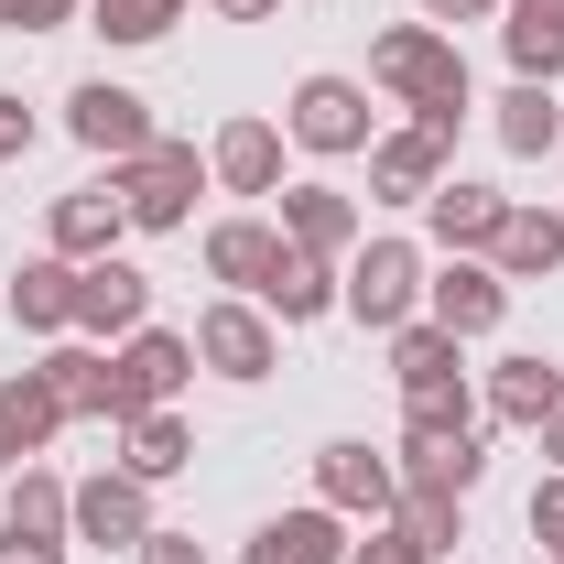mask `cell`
<instances>
[{
    "label": "cell",
    "instance_id": "6da1fadb",
    "mask_svg": "<svg viewBox=\"0 0 564 564\" xmlns=\"http://www.w3.org/2000/svg\"><path fill=\"white\" fill-rule=\"evenodd\" d=\"M282 141L293 152H315V163H348V152H369L380 141V109H369V87L337 66L293 76V98H282Z\"/></svg>",
    "mask_w": 564,
    "mask_h": 564
},
{
    "label": "cell",
    "instance_id": "7a4b0ae2",
    "mask_svg": "<svg viewBox=\"0 0 564 564\" xmlns=\"http://www.w3.org/2000/svg\"><path fill=\"white\" fill-rule=\"evenodd\" d=\"M109 185H120V207H131L141 239H174V228H196L207 152H196V141H152V152H131V163H109Z\"/></svg>",
    "mask_w": 564,
    "mask_h": 564
},
{
    "label": "cell",
    "instance_id": "3957f363",
    "mask_svg": "<svg viewBox=\"0 0 564 564\" xmlns=\"http://www.w3.org/2000/svg\"><path fill=\"white\" fill-rule=\"evenodd\" d=\"M423 261L413 239H358L348 250V272H337V315H358L369 337H391V326H413L423 315Z\"/></svg>",
    "mask_w": 564,
    "mask_h": 564
},
{
    "label": "cell",
    "instance_id": "277c9868",
    "mask_svg": "<svg viewBox=\"0 0 564 564\" xmlns=\"http://www.w3.org/2000/svg\"><path fill=\"white\" fill-rule=\"evenodd\" d=\"M369 87H380V98H402V109L478 98V87H467V55H456V33H434V22H391V33L369 44Z\"/></svg>",
    "mask_w": 564,
    "mask_h": 564
},
{
    "label": "cell",
    "instance_id": "5b68a950",
    "mask_svg": "<svg viewBox=\"0 0 564 564\" xmlns=\"http://www.w3.org/2000/svg\"><path fill=\"white\" fill-rule=\"evenodd\" d=\"M185 380H196V337H174V326L120 337V348H109V423L174 413V402H185Z\"/></svg>",
    "mask_w": 564,
    "mask_h": 564
},
{
    "label": "cell",
    "instance_id": "8992f818",
    "mask_svg": "<svg viewBox=\"0 0 564 564\" xmlns=\"http://www.w3.org/2000/svg\"><path fill=\"white\" fill-rule=\"evenodd\" d=\"M185 337H196V369H217V380H239V391L282 369V326L261 315V304H250V293H217V304L196 315V326H185Z\"/></svg>",
    "mask_w": 564,
    "mask_h": 564
},
{
    "label": "cell",
    "instance_id": "52a82bcc",
    "mask_svg": "<svg viewBox=\"0 0 564 564\" xmlns=\"http://www.w3.org/2000/svg\"><path fill=\"white\" fill-rule=\"evenodd\" d=\"M315 499H326L337 521H391V510H402V467H391L369 434H326V445H315Z\"/></svg>",
    "mask_w": 564,
    "mask_h": 564
},
{
    "label": "cell",
    "instance_id": "ba28073f",
    "mask_svg": "<svg viewBox=\"0 0 564 564\" xmlns=\"http://www.w3.org/2000/svg\"><path fill=\"white\" fill-rule=\"evenodd\" d=\"M152 326V272L141 261H76V337L87 348H120V337H141Z\"/></svg>",
    "mask_w": 564,
    "mask_h": 564
},
{
    "label": "cell",
    "instance_id": "9c48e42d",
    "mask_svg": "<svg viewBox=\"0 0 564 564\" xmlns=\"http://www.w3.org/2000/svg\"><path fill=\"white\" fill-rule=\"evenodd\" d=\"M66 131H76V152H98V163H131V152H152V98L141 87H120V76H87L66 98Z\"/></svg>",
    "mask_w": 564,
    "mask_h": 564
},
{
    "label": "cell",
    "instance_id": "30bf717a",
    "mask_svg": "<svg viewBox=\"0 0 564 564\" xmlns=\"http://www.w3.org/2000/svg\"><path fill=\"white\" fill-rule=\"evenodd\" d=\"M554 413H564V358H543V348L499 358L478 380V423H499V434H543Z\"/></svg>",
    "mask_w": 564,
    "mask_h": 564
},
{
    "label": "cell",
    "instance_id": "8fae6325",
    "mask_svg": "<svg viewBox=\"0 0 564 564\" xmlns=\"http://www.w3.org/2000/svg\"><path fill=\"white\" fill-rule=\"evenodd\" d=\"M66 543H98V554H141L152 543V489L120 478V467H98V478H76V521Z\"/></svg>",
    "mask_w": 564,
    "mask_h": 564
},
{
    "label": "cell",
    "instance_id": "7c38bea8",
    "mask_svg": "<svg viewBox=\"0 0 564 564\" xmlns=\"http://www.w3.org/2000/svg\"><path fill=\"white\" fill-rule=\"evenodd\" d=\"M423 315L478 348V337H499V315H510V282H499L489 261H434V272H423Z\"/></svg>",
    "mask_w": 564,
    "mask_h": 564
},
{
    "label": "cell",
    "instance_id": "4fadbf2b",
    "mask_svg": "<svg viewBox=\"0 0 564 564\" xmlns=\"http://www.w3.org/2000/svg\"><path fill=\"white\" fill-rule=\"evenodd\" d=\"M120 239H131V207H120L109 174H98V185H66V196L44 207V250H55V261H109Z\"/></svg>",
    "mask_w": 564,
    "mask_h": 564
},
{
    "label": "cell",
    "instance_id": "5bb4252c",
    "mask_svg": "<svg viewBox=\"0 0 564 564\" xmlns=\"http://www.w3.org/2000/svg\"><path fill=\"white\" fill-rule=\"evenodd\" d=\"M293 250H326V261H348L358 239H369V217H358L348 185H326V174H304V185H282V217H272Z\"/></svg>",
    "mask_w": 564,
    "mask_h": 564
},
{
    "label": "cell",
    "instance_id": "9a60e30c",
    "mask_svg": "<svg viewBox=\"0 0 564 564\" xmlns=\"http://www.w3.org/2000/svg\"><path fill=\"white\" fill-rule=\"evenodd\" d=\"M499 217H510V196L478 185V174H445V185L423 196V228H434V250H445V261H489Z\"/></svg>",
    "mask_w": 564,
    "mask_h": 564
},
{
    "label": "cell",
    "instance_id": "2e32d148",
    "mask_svg": "<svg viewBox=\"0 0 564 564\" xmlns=\"http://www.w3.org/2000/svg\"><path fill=\"white\" fill-rule=\"evenodd\" d=\"M207 185H228V196H282V120H261V109L217 120V141H207Z\"/></svg>",
    "mask_w": 564,
    "mask_h": 564
},
{
    "label": "cell",
    "instance_id": "e0dca14e",
    "mask_svg": "<svg viewBox=\"0 0 564 564\" xmlns=\"http://www.w3.org/2000/svg\"><path fill=\"white\" fill-rule=\"evenodd\" d=\"M445 174H456V163H445V141H423L413 120L369 141V207H423V196H434Z\"/></svg>",
    "mask_w": 564,
    "mask_h": 564
},
{
    "label": "cell",
    "instance_id": "ac0fdd59",
    "mask_svg": "<svg viewBox=\"0 0 564 564\" xmlns=\"http://www.w3.org/2000/svg\"><path fill=\"white\" fill-rule=\"evenodd\" d=\"M337 272H348V261H326V250H293V239H282L272 282H261L250 304H261L272 326H326V315H337Z\"/></svg>",
    "mask_w": 564,
    "mask_h": 564
},
{
    "label": "cell",
    "instance_id": "d6986e66",
    "mask_svg": "<svg viewBox=\"0 0 564 564\" xmlns=\"http://www.w3.org/2000/svg\"><path fill=\"white\" fill-rule=\"evenodd\" d=\"M0 315L22 326V337H76V261H22V272L0 282Z\"/></svg>",
    "mask_w": 564,
    "mask_h": 564
},
{
    "label": "cell",
    "instance_id": "ffe728a7",
    "mask_svg": "<svg viewBox=\"0 0 564 564\" xmlns=\"http://www.w3.org/2000/svg\"><path fill=\"white\" fill-rule=\"evenodd\" d=\"M239 564H348V521L326 510V499H304V510H272L261 532H250V554Z\"/></svg>",
    "mask_w": 564,
    "mask_h": 564
},
{
    "label": "cell",
    "instance_id": "44dd1931",
    "mask_svg": "<svg viewBox=\"0 0 564 564\" xmlns=\"http://www.w3.org/2000/svg\"><path fill=\"white\" fill-rule=\"evenodd\" d=\"M402 489H445V499H478L489 478V434H402Z\"/></svg>",
    "mask_w": 564,
    "mask_h": 564
},
{
    "label": "cell",
    "instance_id": "7402d4cb",
    "mask_svg": "<svg viewBox=\"0 0 564 564\" xmlns=\"http://www.w3.org/2000/svg\"><path fill=\"white\" fill-rule=\"evenodd\" d=\"M489 272L521 293V282H554L564 272V207H510L489 239Z\"/></svg>",
    "mask_w": 564,
    "mask_h": 564
},
{
    "label": "cell",
    "instance_id": "603a6c76",
    "mask_svg": "<svg viewBox=\"0 0 564 564\" xmlns=\"http://www.w3.org/2000/svg\"><path fill=\"white\" fill-rule=\"evenodd\" d=\"M55 434H66V402H55L33 369H11V380H0V478H11V467H33Z\"/></svg>",
    "mask_w": 564,
    "mask_h": 564
},
{
    "label": "cell",
    "instance_id": "cb8c5ba5",
    "mask_svg": "<svg viewBox=\"0 0 564 564\" xmlns=\"http://www.w3.org/2000/svg\"><path fill=\"white\" fill-rule=\"evenodd\" d=\"M489 131H499L510 163H543V152H564V98H554V87H532V76H510L499 109H489Z\"/></svg>",
    "mask_w": 564,
    "mask_h": 564
},
{
    "label": "cell",
    "instance_id": "d4e9b609",
    "mask_svg": "<svg viewBox=\"0 0 564 564\" xmlns=\"http://www.w3.org/2000/svg\"><path fill=\"white\" fill-rule=\"evenodd\" d=\"M33 380L66 402V423H109V348H87V337H55V348L33 358Z\"/></svg>",
    "mask_w": 564,
    "mask_h": 564
},
{
    "label": "cell",
    "instance_id": "484cf974",
    "mask_svg": "<svg viewBox=\"0 0 564 564\" xmlns=\"http://www.w3.org/2000/svg\"><path fill=\"white\" fill-rule=\"evenodd\" d=\"M185 467H196V423H185V402H174V413H141V423H120V478L163 489V478H185Z\"/></svg>",
    "mask_w": 564,
    "mask_h": 564
},
{
    "label": "cell",
    "instance_id": "4316f807",
    "mask_svg": "<svg viewBox=\"0 0 564 564\" xmlns=\"http://www.w3.org/2000/svg\"><path fill=\"white\" fill-rule=\"evenodd\" d=\"M272 261H282L272 217H217V228H207V282H228V293H261Z\"/></svg>",
    "mask_w": 564,
    "mask_h": 564
},
{
    "label": "cell",
    "instance_id": "83f0119b",
    "mask_svg": "<svg viewBox=\"0 0 564 564\" xmlns=\"http://www.w3.org/2000/svg\"><path fill=\"white\" fill-rule=\"evenodd\" d=\"M76 521V489L55 478V467H11L0 478V532H44V543H66Z\"/></svg>",
    "mask_w": 564,
    "mask_h": 564
},
{
    "label": "cell",
    "instance_id": "f1b7e54d",
    "mask_svg": "<svg viewBox=\"0 0 564 564\" xmlns=\"http://www.w3.org/2000/svg\"><path fill=\"white\" fill-rule=\"evenodd\" d=\"M402 434H478V380H413L402 391Z\"/></svg>",
    "mask_w": 564,
    "mask_h": 564
},
{
    "label": "cell",
    "instance_id": "f546056e",
    "mask_svg": "<svg viewBox=\"0 0 564 564\" xmlns=\"http://www.w3.org/2000/svg\"><path fill=\"white\" fill-rule=\"evenodd\" d=\"M467 369V337H445L434 315H413V326H391V380L413 391V380H456Z\"/></svg>",
    "mask_w": 564,
    "mask_h": 564
},
{
    "label": "cell",
    "instance_id": "4dcf8cb0",
    "mask_svg": "<svg viewBox=\"0 0 564 564\" xmlns=\"http://www.w3.org/2000/svg\"><path fill=\"white\" fill-rule=\"evenodd\" d=\"M185 22V0H87V33L98 44H163Z\"/></svg>",
    "mask_w": 564,
    "mask_h": 564
},
{
    "label": "cell",
    "instance_id": "1f68e13d",
    "mask_svg": "<svg viewBox=\"0 0 564 564\" xmlns=\"http://www.w3.org/2000/svg\"><path fill=\"white\" fill-rule=\"evenodd\" d=\"M391 521H402V532H413L434 564L467 543V499H445V489H402V510H391Z\"/></svg>",
    "mask_w": 564,
    "mask_h": 564
},
{
    "label": "cell",
    "instance_id": "d6a6232c",
    "mask_svg": "<svg viewBox=\"0 0 564 564\" xmlns=\"http://www.w3.org/2000/svg\"><path fill=\"white\" fill-rule=\"evenodd\" d=\"M521 521H532V543H543V554H564V467H543V478H532Z\"/></svg>",
    "mask_w": 564,
    "mask_h": 564
},
{
    "label": "cell",
    "instance_id": "836d02e7",
    "mask_svg": "<svg viewBox=\"0 0 564 564\" xmlns=\"http://www.w3.org/2000/svg\"><path fill=\"white\" fill-rule=\"evenodd\" d=\"M87 22V0H0V33H66Z\"/></svg>",
    "mask_w": 564,
    "mask_h": 564
},
{
    "label": "cell",
    "instance_id": "e575fe53",
    "mask_svg": "<svg viewBox=\"0 0 564 564\" xmlns=\"http://www.w3.org/2000/svg\"><path fill=\"white\" fill-rule=\"evenodd\" d=\"M348 564H434L402 521H369V543H348Z\"/></svg>",
    "mask_w": 564,
    "mask_h": 564
},
{
    "label": "cell",
    "instance_id": "d590c367",
    "mask_svg": "<svg viewBox=\"0 0 564 564\" xmlns=\"http://www.w3.org/2000/svg\"><path fill=\"white\" fill-rule=\"evenodd\" d=\"M33 141H44V120L22 109V87H0V163H22Z\"/></svg>",
    "mask_w": 564,
    "mask_h": 564
},
{
    "label": "cell",
    "instance_id": "8d00e7d4",
    "mask_svg": "<svg viewBox=\"0 0 564 564\" xmlns=\"http://www.w3.org/2000/svg\"><path fill=\"white\" fill-rule=\"evenodd\" d=\"M131 564H207V543H196V532H174V521H152V543H141Z\"/></svg>",
    "mask_w": 564,
    "mask_h": 564
},
{
    "label": "cell",
    "instance_id": "74e56055",
    "mask_svg": "<svg viewBox=\"0 0 564 564\" xmlns=\"http://www.w3.org/2000/svg\"><path fill=\"white\" fill-rule=\"evenodd\" d=\"M423 22H434V33H456V22H499V11H510V0H413Z\"/></svg>",
    "mask_w": 564,
    "mask_h": 564
},
{
    "label": "cell",
    "instance_id": "f35d334b",
    "mask_svg": "<svg viewBox=\"0 0 564 564\" xmlns=\"http://www.w3.org/2000/svg\"><path fill=\"white\" fill-rule=\"evenodd\" d=\"M0 564H66V543H44V532H0Z\"/></svg>",
    "mask_w": 564,
    "mask_h": 564
},
{
    "label": "cell",
    "instance_id": "ab89813d",
    "mask_svg": "<svg viewBox=\"0 0 564 564\" xmlns=\"http://www.w3.org/2000/svg\"><path fill=\"white\" fill-rule=\"evenodd\" d=\"M207 11H217V22H272L282 0H207Z\"/></svg>",
    "mask_w": 564,
    "mask_h": 564
},
{
    "label": "cell",
    "instance_id": "60d3db41",
    "mask_svg": "<svg viewBox=\"0 0 564 564\" xmlns=\"http://www.w3.org/2000/svg\"><path fill=\"white\" fill-rule=\"evenodd\" d=\"M510 11H521V22H564V0H510Z\"/></svg>",
    "mask_w": 564,
    "mask_h": 564
},
{
    "label": "cell",
    "instance_id": "b9f144b4",
    "mask_svg": "<svg viewBox=\"0 0 564 564\" xmlns=\"http://www.w3.org/2000/svg\"><path fill=\"white\" fill-rule=\"evenodd\" d=\"M543 456H554V467H564V413H554V423H543Z\"/></svg>",
    "mask_w": 564,
    "mask_h": 564
},
{
    "label": "cell",
    "instance_id": "7bdbcfd3",
    "mask_svg": "<svg viewBox=\"0 0 564 564\" xmlns=\"http://www.w3.org/2000/svg\"><path fill=\"white\" fill-rule=\"evenodd\" d=\"M554 163H564V152H554Z\"/></svg>",
    "mask_w": 564,
    "mask_h": 564
},
{
    "label": "cell",
    "instance_id": "ee69618b",
    "mask_svg": "<svg viewBox=\"0 0 564 564\" xmlns=\"http://www.w3.org/2000/svg\"><path fill=\"white\" fill-rule=\"evenodd\" d=\"M554 564H564V554H554Z\"/></svg>",
    "mask_w": 564,
    "mask_h": 564
}]
</instances>
